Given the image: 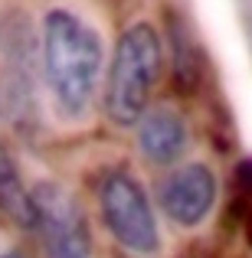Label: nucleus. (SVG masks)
<instances>
[{
  "mask_svg": "<svg viewBox=\"0 0 252 258\" xmlns=\"http://www.w3.org/2000/svg\"><path fill=\"white\" fill-rule=\"evenodd\" d=\"M43 69L59 111L79 118L92 105L102 72V39L69 10H53L43 26Z\"/></svg>",
  "mask_w": 252,
  "mask_h": 258,
  "instance_id": "obj_1",
  "label": "nucleus"
},
{
  "mask_svg": "<svg viewBox=\"0 0 252 258\" xmlns=\"http://www.w3.org/2000/svg\"><path fill=\"white\" fill-rule=\"evenodd\" d=\"M161 72V36L151 23H134L121 33L105 85V111L115 124H134L147 114Z\"/></svg>",
  "mask_w": 252,
  "mask_h": 258,
  "instance_id": "obj_2",
  "label": "nucleus"
},
{
  "mask_svg": "<svg viewBox=\"0 0 252 258\" xmlns=\"http://www.w3.org/2000/svg\"><path fill=\"white\" fill-rule=\"evenodd\" d=\"M98 206L108 232L138 255H151L158 248V222H154L151 203L134 176L108 173L98 186Z\"/></svg>",
  "mask_w": 252,
  "mask_h": 258,
  "instance_id": "obj_3",
  "label": "nucleus"
},
{
  "mask_svg": "<svg viewBox=\"0 0 252 258\" xmlns=\"http://www.w3.org/2000/svg\"><path fill=\"white\" fill-rule=\"evenodd\" d=\"M33 229L43 235L49 258H88V232L79 206L59 186L33 189Z\"/></svg>",
  "mask_w": 252,
  "mask_h": 258,
  "instance_id": "obj_4",
  "label": "nucleus"
},
{
  "mask_svg": "<svg viewBox=\"0 0 252 258\" xmlns=\"http://www.w3.org/2000/svg\"><path fill=\"white\" fill-rule=\"evenodd\" d=\"M216 200V176L203 164H187L161 183V206L174 222L196 226L207 219Z\"/></svg>",
  "mask_w": 252,
  "mask_h": 258,
  "instance_id": "obj_5",
  "label": "nucleus"
},
{
  "mask_svg": "<svg viewBox=\"0 0 252 258\" xmlns=\"http://www.w3.org/2000/svg\"><path fill=\"white\" fill-rule=\"evenodd\" d=\"M138 141L147 160L154 164H174L187 147V124L174 108H154L141 118Z\"/></svg>",
  "mask_w": 252,
  "mask_h": 258,
  "instance_id": "obj_6",
  "label": "nucleus"
},
{
  "mask_svg": "<svg viewBox=\"0 0 252 258\" xmlns=\"http://www.w3.org/2000/svg\"><path fill=\"white\" fill-rule=\"evenodd\" d=\"M0 213L23 226H33V193H26L17 164L4 144H0Z\"/></svg>",
  "mask_w": 252,
  "mask_h": 258,
  "instance_id": "obj_7",
  "label": "nucleus"
},
{
  "mask_svg": "<svg viewBox=\"0 0 252 258\" xmlns=\"http://www.w3.org/2000/svg\"><path fill=\"white\" fill-rule=\"evenodd\" d=\"M239 209H242V226H246L249 239H252V164L246 170H239Z\"/></svg>",
  "mask_w": 252,
  "mask_h": 258,
  "instance_id": "obj_8",
  "label": "nucleus"
},
{
  "mask_svg": "<svg viewBox=\"0 0 252 258\" xmlns=\"http://www.w3.org/2000/svg\"><path fill=\"white\" fill-rule=\"evenodd\" d=\"M0 258H23V255H17V252H7V255H0Z\"/></svg>",
  "mask_w": 252,
  "mask_h": 258,
  "instance_id": "obj_9",
  "label": "nucleus"
}]
</instances>
